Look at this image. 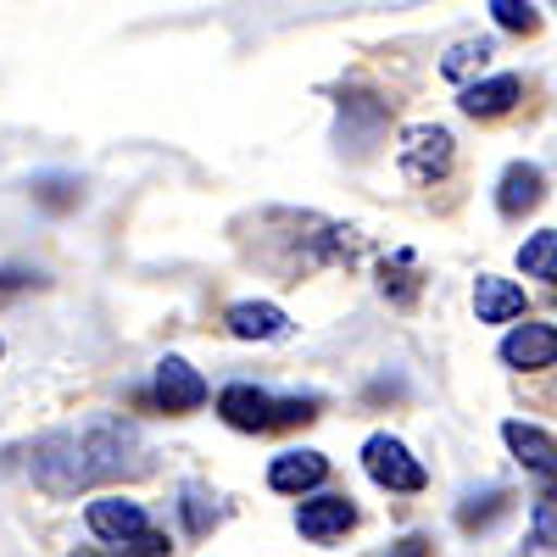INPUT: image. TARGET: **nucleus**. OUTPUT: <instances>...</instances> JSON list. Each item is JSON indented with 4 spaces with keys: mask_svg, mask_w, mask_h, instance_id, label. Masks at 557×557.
<instances>
[{
    "mask_svg": "<svg viewBox=\"0 0 557 557\" xmlns=\"http://www.w3.org/2000/svg\"><path fill=\"white\" fill-rule=\"evenodd\" d=\"M491 17H496V28H507V34H535V28H541V12L530 7V0H491Z\"/></svg>",
    "mask_w": 557,
    "mask_h": 557,
    "instance_id": "19",
    "label": "nucleus"
},
{
    "mask_svg": "<svg viewBox=\"0 0 557 557\" xmlns=\"http://www.w3.org/2000/svg\"><path fill=\"white\" fill-rule=\"evenodd\" d=\"M474 312H480V323H513V318H524V290L513 285V278L480 273V285H474Z\"/></svg>",
    "mask_w": 557,
    "mask_h": 557,
    "instance_id": "15",
    "label": "nucleus"
},
{
    "mask_svg": "<svg viewBox=\"0 0 557 557\" xmlns=\"http://www.w3.org/2000/svg\"><path fill=\"white\" fill-rule=\"evenodd\" d=\"M519 268L530 278H552V285H557V228H541V235H530L519 246Z\"/></svg>",
    "mask_w": 557,
    "mask_h": 557,
    "instance_id": "17",
    "label": "nucleus"
},
{
    "mask_svg": "<svg viewBox=\"0 0 557 557\" xmlns=\"http://www.w3.org/2000/svg\"><path fill=\"white\" fill-rule=\"evenodd\" d=\"M491 57H496V45H491V39H457L451 51L441 57V73L462 84L469 73H485V67H491Z\"/></svg>",
    "mask_w": 557,
    "mask_h": 557,
    "instance_id": "16",
    "label": "nucleus"
},
{
    "mask_svg": "<svg viewBox=\"0 0 557 557\" xmlns=\"http://www.w3.org/2000/svg\"><path fill=\"white\" fill-rule=\"evenodd\" d=\"M28 285H39V273H28V268H7V273H0V296H17Z\"/></svg>",
    "mask_w": 557,
    "mask_h": 557,
    "instance_id": "23",
    "label": "nucleus"
},
{
    "mask_svg": "<svg viewBox=\"0 0 557 557\" xmlns=\"http://www.w3.org/2000/svg\"><path fill=\"white\" fill-rule=\"evenodd\" d=\"M357 524V507L351 496H312L296 507V530L318 546H330V541H346V530Z\"/></svg>",
    "mask_w": 557,
    "mask_h": 557,
    "instance_id": "8",
    "label": "nucleus"
},
{
    "mask_svg": "<svg viewBox=\"0 0 557 557\" xmlns=\"http://www.w3.org/2000/svg\"><path fill=\"white\" fill-rule=\"evenodd\" d=\"M312 412H318L312 396H301V401H273V396L257 391V385H228V391L218 396V418H223L228 430H246V435H262V430H278V424H307Z\"/></svg>",
    "mask_w": 557,
    "mask_h": 557,
    "instance_id": "3",
    "label": "nucleus"
},
{
    "mask_svg": "<svg viewBox=\"0 0 557 557\" xmlns=\"http://www.w3.org/2000/svg\"><path fill=\"white\" fill-rule=\"evenodd\" d=\"M323 480H330V457L323 451H285V457H273V469H268V485L285 491V496H307Z\"/></svg>",
    "mask_w": 557,
    "mask_h": 557,
    "instance_id": "10",
    "label": "nucleus"
},
{
    "mask_svg": "<svg viewBox=\"0 0 557 557\" xmlns=\"http://www.w3.org/2000/svg\"><path fill=\"white\" fill-rule=\"evenodd\" d=\"M385 557H430V541H424V535H407V541H401L396 552H385Z\"/></svg>",
    "mask_w": 557,
    "mask_h": 557,
    "instance_id": "25",
    "label": "nucleus"
},
{
    "mask_svg": "<svg viewBox=\"0 0 557 557\" xmlns=\"http://www.w3.org/2000/svg\"><path fill=\"white\" fill-rule=\"evenodd\" d=\"M380 285H385V296H391L396 307H407V301L418 296V262H412V251H396V257L385 262V278H380Z\"/></svg>",
    "mask_w": 557,
    "mask_h": 557,
    "instance_id": "18",
    "label": "nucleus"
},
{
    "mask_svg": "<svg viewBox=\"0 0 557 557\" xmlns=\"http://www.w3.org/2000/svg\"><path fill=\"white\" fill-rule=\"evenodd\" d=\"M34 201H45V207H73V201H78V184H73V178H39V184H34Z\"/></svg>",
    "mask_w": 557,
    "mask_h": 557,
    "instance_id": "21",
    "label": "nucleus"
},
{
    "mask_svg": "<svg viewBox=\"0 0 557 557\" xmlns=\"http://www.w3.org/2000/svg\"><path fill=\"white\" fill-rule=\"evenodd\" d=\"M34 485L51 491V496H78V491H96L107 480L139 474L146 469V441L128 418H84L73 430L45 435L28 457Z\"/></svg>",
    "mask_w": 557,
    "mask_h": 557,
    "instance_id": "1",
    "label": "nucleus"
},
{
    "mask_svg": "<svg viewBox=\"0 0 557 557\" xmlns=\"http://www.w3.org/2000/svg\"><path fill=\"white\" fill-rule=\"evenodd\" d=\"M223 323H228L235 341H278V335H290L285 307H273V301H235Z\"/></svg>",
    "mask_w": 557,
    "mask_h": 557,
    "instance_id": "13",
    "label": "nucleus"
},
{
    "mask_svg": "<svg viewBox=\"0 0 557 557\" xmlns=\"http://www.w3.org/2000/svg\"><path fill=\"white\" fill-rule=\"evenodd\" d=\"M362 469H368V480L374 485H385V491H424L430 485V474H424V462H418L396 435H368V446H362Z\"/></svg>",
    "mask_w": 557,
    "mask_h": 557,
    "instance_id": "4",
    "label": "nucleus"
},
{
    "mask_svg": "<svg viewBox=\"0 0 557 557\" xmlns=\"http://www.w3.org/2000/svg\"><path fill=\"white\" fill-rule=\"evenodd\" d=\"M496 513H507V491H491V496H485V507H462L457 519H462V530H474V524H491Z\"/></svg>",
    "mask_w": 557,
    "mask_h": 557,
    "instance_id": "22",
    "label": "nucleus"
},
{
    "mask_svg": "<svg viewBox=\"0 0 557 557\" xmlns=\"http://www.w3.org/2000/svg\"><path fill=\"white\" fill-rule=\"evenodd\" d=\"M535 541H541V552H557V524H552V507H535Z\"/></svg>",
    "mask_w": 557,
    "mask_h": 557,
    "instance_id": "24",
    "label": "nucleus"
},
{
    "mask_svg": "<svg viewBox=\"0 0 557 557\" xmlns=\"http://www.w3.org/2000/svg\"><path fill=\"white\" fill-rule=\"evenodd\" d=\"M541 196H546L541 168H535V162H507V173H502V184H496V207H502V218H524V212H535Z\"/></svg>",
    "mask_w": 557,
    "mask_h": 557,
    "instance_id": "12",
    "label": "nucleus"
},
{
    "mask_svg": "<svg viewBox=\"0 0 557 557\" xmlns=\"http://www.w3.org/2000/svg\"><path fill=\"white\" fill-rule=\"evenodd\" d=\"M502 441H507V451H513L530 474H557V441H552L546 430L524 424V418H507V424H502Z\"/></svg>",
    "mask_w": 557,
    "mask_h": 557,
    "instance_id": "14",
    "label": "nucleus"
},
{
    "mask_svg": "<svg viewBox=\"0 0 557 557\" xmlns=\"http://www.w3.org/2000/svg\"><path fill=\"white\" fill-rule=\"evenodd\" d=\"M524 101V78L519 73H496V78H480V84H469L457 96V107L469 112V117H502V112H513Z\"/></svg>",
    "mask_w": 557,
    "mask_h": 557,
    "instance_id": "9",
    "label": "nucleus"
},
{
    "mask_svg": "<svg viewBox=\"0 0 557 557\" xmlns=\"http://www.w3.org/2000/svg\"><path fill=\"white\" fill-rule=\"evenodd\" d=\"M502 362L507 368H552L557 362V323H519L502 341Z\"/></svg>",
    "mask_w": 557,
    "mask_h": 557,
    "instance_id": "11",
    "label": "nucleus"
},
{
    "mask_svg": "<svg viewBox=\"0 0 557 557\" xmlns=\"http://www.w3.org/2000/svg\"><path fill=\"white\" fill-rule=\"evenodd\" d=\"M84 519H89V530H96L101 541H112L117 552H134V557H168L173 552L168 535L151 530V519H146V507H139V502L101 496V502L84 507Z\"/></svg>",
    "mask_w": 557,
    "mask_h": 557,
    "instance_id": "2",
    "label": "nucleus"
},
{
    "mask_svg": "<svg viewBox=\"0 0 557 557\" xmlns=\"http://www.w3.org/2000/svg\"><path fill=\"white\" fill-rule=\"evenodd\" d=\"M184 524H190L196 535H207V530L218 524V507H207V491H201V485L184 491Z\"/></svg>",
    "mask_w": 557,
    "mask_h": 557,
    "instance_id": "20",
    "label": "nucleus"
},
{
    "mask_svg": "<svg viewBox=\"0 0 557 557\" xmlns=\"http://www.w3.org/2000/svg\"><path fill=\"white\" fill-rule=\"evenodd\" d=\"M391 128V107L380 96H368V89H346L341 96V123H335V139L346 151H374L380 146V134Z\"/></svg>",
    "mask_w": 557,
    "mask_h": 557,
    "instance_id": "6",
    "label": "nucleus"
},
{
    "mask_svg": "<svg viewBox=\"0 0 557 557\" xmlns=\"http://www.w3.org/2000/svg\"><path fill=\"white\" fill-rule=\"evenodd\" d=\"M457 139L441 128V123H412L407 134H401V173L412 178V184H435V178H446L451 173V151Z\"/></svg>",
    "mask_w": 557,
    "mask_h": 557,
    "instance_id": "5",
    "label": "nucleus"
},
{
    "mask_svg": "<svg viewBox=\"0 0 557 557\" xmlns=\"http://www.w3.org/2000/svg\"><path fill=\"white\" fill-rule=\"evenodd\" d=\"M151 401L162 412H196L207 401V380L184 357H162L157 362V380H151Z\"/></svg>",
    "mask_w": 557,
    "mask_h": 557,
    "instance_id": "7",
    "label": "nucleus"
}]
</instances>
